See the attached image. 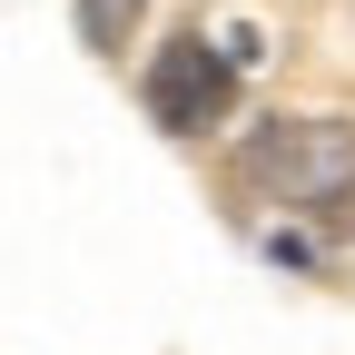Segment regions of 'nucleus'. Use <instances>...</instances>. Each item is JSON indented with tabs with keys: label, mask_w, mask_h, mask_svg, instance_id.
I'll return each instance as SVG.
<instances>
[{
	"label": "nucleus",
	"mask_w": 355,
	"mask_h": 355,
	"mask_svg": "<svg viewBox=\"0 0 355 355\" xmlns=\"http://www.w3.org/2000/svg\"><path fill=\"white\" fill-rule=\"evenodd\" d=\"M237 188H257L266 207H306L316 227L355 217V128L345 119H266L237 148Z\"/></svg>",
	"instance_id": "f257e3e1"
},
{
	"label": "nucleus",
	"mask_w": 355,
	"mask_h": 355,
	"mask_svg": "<svg viewBox=\"0 0 355 355\" xmlns=\"http://www.w3.org/2000/svg\"><path fill=\"white\" fill-rule=\"evenodd\" d=\"M139 99H148V119L168 139H198V128H217L227 99H237V50H217L207 30H178V40H158Z\"/></svg>",
	"instance_id": "f03ea898"
},
{
	"label": "nucleus",
	"mask_w": 355,
	"mask_h": 355,
	"mask_svg": "<svg viewBox=\"0 0 355 355\" xmlns=\"http://www.w3.org/2000/svg\"><path fill=\"white\" fill-rule=\"evenodd\" d=\"M69 10H79V40H89V50H128V30H139L148 0H69Z\"/></svg>",
	"instance_id": "7ed1b4c3"
}]
</instances>
